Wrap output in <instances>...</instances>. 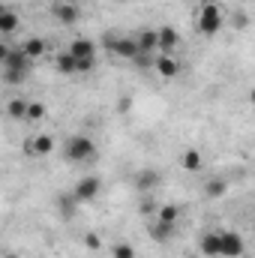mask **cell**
Instances as JSON below:
<instances>
[{
	"mask_svg": "<svg viewBox=\"0 0 255 258\" xmlns=\"http://www.w3.org/2000/svg\"><path fill=\"white\" fill-rule=\"evenodd\" d=\"M198 30L204 36H216L222 30V6L216 0H207L201 6V12H198Z\"/></svg>",
	"mask_w": 255,
	"mask_h": 258,
	"instance_id": "obj_1",
	"label": "cell"
},
{
	"mask_svg": "<svg viewBox=\"0 0 255 258\" xmlns=\"http://www.w3.org/2000/svg\"><path fill=\"white\" fill-rule=\"evenodd\" d=\"M63 153H66L69 162H87V159L96 156V144H93L87 135H72V138L66 141Z\"/></svg>",
	"mask_w": 255,
	"mask_h": 258,
	"instance_id": "obj_2",
	"label": "cell"
},
{
	"mask_svg": "<svg viewBox=\"0 0 255 258\" xmlns=\"http://www.w3.org/2000/svg\"><path fill=\"white\" fill-rule=\"evenodd\" d=\"M105 48H111V54H117V57H126V60H138L141 57V45H138V39L135 36H114V30L105 36Z\"/></svg>",
	"mask_w": 255,
	"mask_h": 258,
	"instance_id": "obj_3",
	"label": "cell"
},
{
	"mask_svg": "<svg viewBox=\"0 0 255 258\" xmlns=\"http://www.w3.org/2000/svg\"><path fill=\"white\" fill-rule=\"evenodd\" d=\"M99 189H102V180H99L96 174H90V177H81V180L75 183V189H72V195H75V201L87 204V201H93V198L99 195Z\"/></svg>",
	"mask_w": 255,
	"mask_h": 258,
	"instance_id": "obj_4",
	"label": "cell"
},
{
	"mask_svg": "<svg viewBox=\"0 0 255 258\" xmlns=\"http://www.w3.org/2000/svg\"><path fill=\"white\" fill-rule=\"evenodd\" d=\"M153 69H156V75H159V78L171 81V78H177L180 63H177V57H174V54H159V57H153Z\"/></svg>",
	"mask_w": 255,
	"mask_h": 258,
	"instance_id": "obj_5",
	"label": "cell"
},
{
	"mask_svg": "<svg viewBox=\"0 0 255 258\" xmlns=\"http://www.w3.org/2000/svg\"><path fill=\"white\" fill-rule=\"evenodd\" d=\"M54 150V138L48 135V132H39V135H33L30 141H27V153L30 156H48Z\"/></svg>",
	"mask_w": 255,
	"mask_h": 258,
	"instance_id": "obj_6",
	"label": "cell"
},
{
	"mask_svg": "<svg viewBox=\"0 0 255 258\" xmlns=\"http://www.w3.org/2000/svg\"><path fill=\"white\" fill-rule=\"evenodd\" d=\"M243 255V237L237 231H222V258H240Z\"/></svg>",
	"mask_w": 255,
	"mask_h": 258,
	"instance_id": "obj_7",
	"label": "cell"
},
{
	"mask_svg": "<svg viewBox=\"0 0 255 258\" xmlns=\"http://www.w3.org/2000/svg\"><path fill=\"white\" fill-rule=\"evenodd\" d=\"M75 60H96V45L90 39H72L69 48H66Z\"/></svg>",
	"mask_w": 255,
	"mask_h": 258,
	"instance_id": "obj_8",
	"label": "cell"
},
{
	"mask_svg": "<svg viewBox=\"0 0 255 258\" xmlns=\"http://www.w3.org/2000/svg\"><path fill=\"white\" fill-rule=\"evenodd\" d=\"M198 249L204 252L207 258H216L222 255V231H207L204 237H201V243H198Z\"/></svg>",
	"mask_w": 255,
	"mask_h": 258,
	"instance_id": "obj_9",
	"label": "cell"
},
{
	"mask_svg": "<svg viewBox=\"0 0 255 258\" xmlns=\"http://www.w3.org/2000/svg\"><path fill=\"white\" fill-rule=\"evenodd\" d=\"M180 45V33L174 27H159V54H174Z\"/></svg>",
	"mask_w": 255,
	"mask_h": 258,
	"instance_id": "obj_10",
	"label": "cell"
},
{
	"mask_svg": "<svg viewBox=\"0 0 255 258\" xmlns=\"http://www.w3.org/2000/svg\"><path fill=\"white\" fill-rule=\"evenodd\" d=\"M51 12H54V18L63 21V24H75V21H78V6H75V0H57Z\"/></svg>",
	"mask_w": 255,
	"mask_h": 258,
	"instance_id": "obj_11",
	"label": "cell"
},
{
	"mask_svg": "<svg viewBox=\"0 0 255 258\" xmlns=\"http://www.w3.org/2000/svg\"><path fill=\"white\" fill-rule=\"evenodd\" d=\"M135 39H138V45H141V54H153V51H159V30L144 27V30L135 33Z\"/></svg>",
	"mask_w": 255,
	"mask_h": 258,
	"instance_id": "obj_12",
	"label": "cell"
},
{
	"mask_svg": "<svg viewBox=\"0 0 255 258\" xmlns=\"http://www.w3.org/2000/svg\"><path fill=\"white\" fill-rule=\"evenodd\" d=\"M21 51L27 54V60H39V57H45L48 45H45V39H39V36H27V39L21 42Z\"/></svg>",
	"mask_w": 255,
	"mask_h": 258,
	"instance_id": "obj_13",
	"label": "cell"
},
{
	"mask_svg": "<svg viewBox=\"0 0 255 258\" xmlns=\"http://www.w3.org/2000/svg\"><path fill=\"white\" fill-rule=\"evenodd\" d=\"M156 183H159V174H156L153 168H144V171H138V174H135V186H138L141 192H150Z\"/></svg>",
	"mask_w": 255,
	"mask_h": 258,
	"instance_id": "obj_14",
	"label": "cell"
},
{
	"mask_svg": "<svg viewBox=\"0 0 255 258\" xmlns=\"http://www.w3.org/2000/svg\"><path fill=\"white\" fill-rule=\"evenodd\" d=\"M54 66H57V72H63V75H75V72H78V60H75L69 51H60V54L54 57Z\"/></svg>",
	"mask_w": 255,
	"mask_h": 258,
	"instance_id": "obj_15",
	"label": "cell"
},
{
	"mask_svg": "<svg viewBox=\"0 0 255 258\" xmlns=\"http://www.w3.org/2000/svg\"><path fill=\"white\" fill-rule=\"evenodd\" d=\"M180 165L186 168V171H201V165H204V159H201V153L189 147V150H183V156H180Z\"/></svg>",
	"mask_w": 255,
	"mask_h": 258,
	"instance_id": "obj_16",
	"label": "cell"
},
{
	"mask_svg": "<svg viewBox=\"0 0 255 258\" xmlns=\"http://www.w3.org/2000/svg\"><path fill=\"white\" fill-rule=\"evenodd\" d=\"M27 99H21V96H15V99H9V105H6V111H9V117H15V120H27Z\"/></svg>",
	"mask_w": 255,
	"mask_h": 258,
	"instance_id": "obj_17",
	"label": "cell"
},
{
	"mask_svg": "<svg viewBox=\"0 0 255 258\" xmlns=\"http://www.w3.org/2000/svg\"><path fill=\"white\" fill-rule=\"evenodd\" d=\"M156 219H159V222H168V225H177L180 207H177V204H162V207L156 210Z\"/></svg>",
	"mask_w": 255,
	"mask_h": 258,
	"instance_id": "obj_18",
	"label": "cell"
},
{
	"mask_svg": "<svg viewBox=\"0 0 255 258\" xmlns=\"http://www.w3.org/2000/svg\"><path fill=\"white\" fill-rule=\"evenodd\" d=\"M225 192H228V183H225L222 177H210V180L204 183V195H207V198H222Z\"/></svg>",
	"mask_w": 255,
	"mask_h": 258,
	"instance_id": "obj_19",
	"label": "cell"
},
{
	"mask_svg": "<svg viewBox=\"0 0 255 258\" xmlns=\"http://www.w3.org/2000/svg\"><path fill=\"white\" fill-rule=\"evenodd\" d=\"M15 30H18V15H15L12 9H3V12H0V33L9 36V33H15Z\"/></svg>",
	"mask_w": 255,
	"mask_h": 258,
	"instance_id": "obj_20",
	"label": "cell"
},
{
	"mask_svg": "<svg viewBox=\"0 0 255 258\" xmlns=\"http://www.w3.org/2000/svg\"><path fill=\"white\" fill-rule=\"evenodd\" d=\"M171 234H174V225L153 219V225H150V237H153V240H159V243H162V240H168Z\"/></svg>",
	"mask_w": 255,
	"mask_h": 258,
	"instance_id": "obj_21",
	"label": "cell"
},
{
	"mask_svg": "<svg viewBox=\"0 0 255 258\" xmlns=\"http://www.w3.org/2000/svg\"><path fill=\"white\" fill-rule=\"evenodd\" d=\"M48 114V108H45V102H39V99H33L30 105H27V120L30 123H39L42 117Z\"/></svg>",
	"mask_w": 255,
	"mask_h": 258,
	"instance_id": "obj_22",
	"label": "cell"
},
{
	"mask_svg": "<svg viewBox=\"0 0 255 258\" xmlns=\"http://www.w3.org/2000/svg\"><path fill=\"white\" fill-rule=\"evenodd\" d=\"M111 258H135V249L129 243H117V246H111Z\"/></svg>",
	"mask_w": 255,
	"mask_h": 258,
	"instance_id": "obj_23",
	"label": "cell"
},
{
	"mask_svg": "<svg viewBox=\"0 0 255 258\" xmlns=\"http://www.w3.org/2000/svg\"><path fill=\"white\" fill-rule=\"evenodd\" d=\"M84 246L96 252V249H102V237H99L96 231H87V234H84Z\"/></svg>",
	"mask_w": 255,
	"mask_h": 258,
	"instance_id": "obj_24",
	"label": "cell"
},
{
	"mask_svg": "<svg viewBox=\"0 0 255 258\" xmlns=\"http://www.w3.org/2000/svg\"><path fill=\"white\" fill-rule=\"evenodd\" d=\"M3 78H6V84H21V81H24V72H18V69H3Z\"/></svg>",
	"mask_w": 255,
	"mask_h": 258,
	"instance_id": "obj_25",
	"label": "cell"
},
{
	"mask_svg": "<svg viewBox=\"0 0 255 258\" xmlns=\"http://www.w3.org/2000/svg\"><path fill=\"white\" fill-rule=\"evenodd\" d=\"M138 210H141V213H153V201H150V198H144V201L138 204Z\"/></svg>",
	"mask_w": 255,
	"mask_h": 258,
	"instance_id": "obj_26",
	"label": "cell"
},
{
	"mask_svg": "<svg viewBox=\"0 0 255 258\" xmlns=\"http://www.w3.org/2000/svg\"><path fill=\"white\" fill-rule=\"evenodd\" d=\"M96 66V60H78V72H90Z\"/></svg>",
	"mask_w": 255,
	"mask_h": 258,
	"instance_id": "obj_27",
	"label": "cell"
},
{
	"mask_svg": "<svg viewBox=\"0 0 255 258\" xmlns=\"http://www.w3.org/2000/svg\"><path fill=\"white\" fill-rule=\"evenodd\" d=\"M249 102H252V105H255V90H252V93H249Z\"/></svg>",
	"mask_w": 255,
	"mask_h": 258,
	"instance_id": "obj_28",
	"label": "cell"
},
{
	"mask_svg": "<svg viewBox=\"0 0 255 258\" xmlns=\"http://www.w3.org/2000/svg\"><path fill=\"white\" fill-rule=\"evenodd\" d=\"M3 258H18V255H15V252H6V255H3Z\"/></svg>",
	"mask_w": 255,
	"mask_h": 258,
	"instance_id": "obj_29",
	"label": "cell"
},
{
	"mask_svg": "<svg viewBox=\"0 0 255 258\" xmlns=\"http://www.w3.org/2000/svg\"><path fill=\"white\" fill-rule=\"evenodd\" d=\"M120 3H126V0H120Z\"/></svg>",
	"mask_w": 255,
	"mask_h": 258,
	"instance_id": "obj_30",
	"label": "cell"
}]
</instances>
